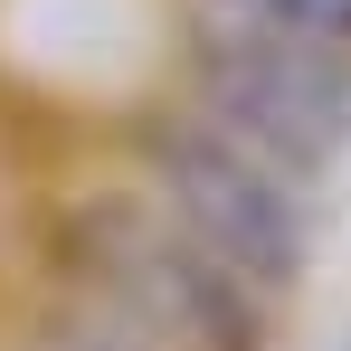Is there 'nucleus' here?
<instances>
[{"instance_id": "nucleus-2", "label": "nucleus", "mask_w": 351, "mask_h": 351, "mask_svg": "<svg viewBox=\"0 0 351 351\" xmlns=\"http://www.w3.org/2000/svg\"><path fill=\"white\" fill-rule=\"evenodd\" d=\"M143 162H152V209L171 228H190L237 285H256L266 304L304 285V266H313V190L294 171H276L266 152L228 143L199 114H162Z\"/></svg>"}, {"instance_id": "nucleus-1", "label": "nucleus", "mask_w": 351, "mask_h": 351, "mask_svg": "<svg viewBox=\"0 0 351 351\" xmlns=\"http://www.w3.org/2000/svg\"><path fill=\"white\" fill-rule=\"evenodd\" d=\"M58 256L86 313H105L143 351H266V294L237 285L152 199H86L58 228Z\"/></svg>"}, {"instance_id": "nucleus-3", "label": "nucleus", "mask_w": 351, "mask_h": 351, "mask_svg": "<svg viewBox=\"0 0 351 351\" xmlns=\"http://www.w3.org/2000/svg\"><path fill=\"white\" fill-rule=\"evenodd\" d=\"M190 114L219 123L247 152H266L276 171H294L313 190L351 152V48H313V38H266V29L209 19L190 38Z\"/></svg>"}, {"instance_id": "nucleus-4", "label": "nucleus", "mask_w": 351, "mask_h": 351, "mask_svg": "<svg viewBox=\"0 0 351 351\" xmlns=\"http://www.w3.org/2000/svg\"><path fill=\"white\" fill-rule=\"evenodd\" d=\"M209 19H228V29H266V38L351 48V0H209Z\"/></svg>"}, {"instance_id": "nucleus-5", "label": "nucleus", "mask_w": 351, "mask_h": 351, "mask_svg": "<svg viewBox=\"0 0 351 351\" xmlns=\"http://www.w3.org/2000/svg\"><path fill=\"white\" fill-rule=\"evenodd\" d=\"M29 351H143V342H133V332H114L105 313H66V323H48Z\"/></svg>"}]
</instances>
